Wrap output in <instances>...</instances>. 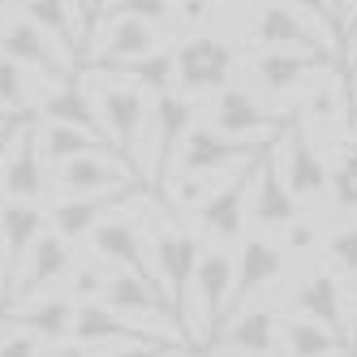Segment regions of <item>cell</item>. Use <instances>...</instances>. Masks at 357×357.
Here are the masks:
<instances>
[{
    "label": "cell",
    "mask_w": 357,
    "mask_h": 357,
    "mask_svg": "<svg viewBox=\"0 0 357 357\" xmlns=\"http://www.w3.org/2000/svg\"><path fill=\"white\" fill-rule=\"evenodd\" d=\"M275 142H254V138H224L211 125H194L176 151V176H220L233 164H250Z\"/></svg>",
    "instance_id": "cell-1"
},
{
    "label": "cell",
    "mask_w": 357,
    "mask_h": 357,
    "mask_svg": "<svg viewBox=\"0 0 357 357\" xmlns=\"http://www.w3.org/2000/svg\"><path fill=\"white\" fill-rule=\"evenodd\" d=\"M259 160H263V155H259ZM259 160L237 164V172L228 176L224 185H215L211 198L194 211L198 224H202V233H207L215 245H228V241H237V237L245 233V198H250L254 176H259Z\"/></svg>",
    "instance_id": "cell-2"
},
{
    "label": "cell",
    "mask_w": 357,
    "mask_h": 357,
    "mask_svg": "<svg viewBox=\"0 0 357 357\" xmlns=\"http://www.w3.org/2000/svg\"><path fill=\"white\" fill-rule=\"evenodd\" d=\"M202 263V241L185 228L160 224L155 228V275L164 280V293L172 297L176 314L185 323V297L194 293V271Z\"/></svg>",
    "instance_id": "cell-3"
},
{
    "label": "cell",
    "mask_w": 357,
    "mask_h": 357,
    "mask_svg": "<svg viewBox=\"0 0 357 357\" xmlns=\"http://www.w3.org/2000/svg\"><path fill=\"white\" fill-rule=\"evenodd\" d=\"M99 116H104V130H108V138H112V146H116V160H125L134 172H142L138 164H142V155H138V138H142V130H146V99H142V91L138 86H99Z\"/></svg>",
    "instance_id": "cell-4"
},
{
    "label": "cell",
    "mask_w": 357,
    "mask_h": 357,
    "mask_svg": "<svg viewBox=\"0 0 357 357\" xmlns=\"http://www.w3.org/2000/svg\"><path fill=\"white\" fill-rule=\"evenodd\" d=\"M275 151H280V172H284V185H289V194H293L297 202H301V198H319V194L327 190L331 172H327V164L319 160L310 134H305L301 112H293L289 125L280 130V146H275Z\"/></svg>",
    "instance_id": "cell-5"
},
{
    "label": "cell",
    "mask_w": 357,
    "mask_h": 357,
    "mask_svg": "<svg viewBox=\"0 0 357 357\" xmlns=\"http://www.w3.org/2000/svg\"><path fill=\"white\" fill-rule=\"evenodd\" d=\"M176 61V82L185 91H224L233 78V43L220 35H194L172 52Z\"/></svg>",
    "instance_id": "cell-6"
},
{
    "label": "cell",
    "mask_w": 357,
    "mask_h": 357,
    "mask_svg": "<svg viewBox=\"0 0 357 357\" xmlns=\"http://www.w3.org/2000/svg\"><path fill=\"white\" fill-rule=\"evenodd\" d=\"M0 56H9L13 65H26L43 78H52L56 86L73 78V65L61 56V47L47 39L31 17H9L5 26H0Z\"/></svg>",
    "instance_id": "cell-7"
},
{
    "label": "cell",
    "mask_w": 357,
    "mask_h": 357,
    "mask_svg": "<svg viewBox=\"0 0 357 357\" xmlns=\"http://www.w3.org/2000/svg\"><path fill=\"white\" fill-rule=\"evenodd\" d=\"M194 130V104L181 95H155V108H151V134H155V160H151V172L146 181L151 190H164L168 185V172H172V160L181 151L185 134Z\"/></svg>",
    "instance_id": "cell-8"
},
{
    "label": "cell",
    "mask_w": 357,
    "mask_h": 357,
    "mask_svg": "<svg viewBox=\"0 0 357 357\" xmlns=\"http://www.w3.org/2000/svg\"><path fill=\"white\" fill-rule=\"evenodd\" d=\"M211 130L224 138H254V142H280V125L259 99L241 86H224L211 104Z\"/></svg>",
    "instance_id": "cell-9"
},
{
    "label": "cell",
    "mask_w": 357,
    "mask_h": 357,
    "mask_svg": "<svg viewBox=\"0 0 357 357\" xmlns=\"http://www.w3.org/2000/svg\"><path fill=\"white\" fill-rule=\"evenodd\" d=\"M5 194L9 202H35L43 194V151L31 112H17L13 121V138L5 151Z\"/></svg>",
    "instance_id": "cell-10"
},
{
    "label": "cell",
    "mask_w": 357,
    "mask_h": 357,
    "mask_svg": "<svg viewBox=\"0 0 357 357\" xmlns=\"http://www.w3.org/2000/svg\"><path fill=\"white\" fill-rule=\"evenodd\" d=\"M104 305H112L116 314H138V319H155V323H168L176 331H185L181 314H176L172 297L160 289V284H146V280L130 275V271H116L108 284H104ZM190 340V331H185Z\"/></svg>",
    "instance_id": "cell-11"
},
{
    "label": "cell",
    "mask_w": 357,
    "mask_h": 357,
    "mask_svg": "<svg viewBox=\"0 0 357 357\" xmlns=\"http://www.w3.org/2000/svg\"><path fill=\"white\" fill-rule=\"evenodd\" d=\"M233 275H237V263H233V254H224V250H207L198 271H194V297L202 305L207 344H215L220 331H224V310H228V297H233Z\"/></svg>",
    "instance_id": "cell-12"
},
{
    "label": "cell",
    "mask_w": 357,
    "mask_h": 357,
    "mask_svg": "<svg viewBox=\"0 0 357 357\" xmlns=\"http://www.w3.org/2000/svg\"><path fill=\"white\" fill-rule=\"evenodd\" d=\"M91 245H95L99 259L116 263V271H130V275L146 280V284H160L155 267H151V259H146V245H142V228L130 215H108L91 233Z\"/></svg>",
    "instance_id": "cell-13"
},
{
    "label": "cell",
    "mask_w": 357,
    "mask_h": 357,
    "mask_svg": "<svg viewBox=\"0 0 357 357\" xmlns=\"http://www.w3.org/2000/svg\"><path fill=\"white\" fill-rule=\"evenodd\" d=\"M233 263H237V275H233V297H228V310H224V327L254 293H263L271 280H280V271H284V250L263 241V237H250Z\"/></svg>",
    "instance_id": "cell-14"
},
{
    "label": "cell",
    "mask_w": 357,
    "mask_h": 357,
    "mask_svg": "<svg viewBox=\"0 0 357 357\" xmlns=\"http://www.w3.org/2000/svg\"><path fill=\"white\" fill-rule=\"evenodd\" d=\"M254 43L263 47H289V52H314V56H331L336 61V52L305 26L301 13L289 9L284 0H271V5L259 9V22H254Z\"/></svg>",
    "instance_id": "cell-15"
},
{
    "label": "cell",
    "mask_w": 357,
    "mask_h": 357,
    "mask_svg": "<svg viewBox=\"0 0 357 357\" xmlns=\"http://www.w3.org/2000/svg\"><path fill=\"white\" fill-rule=\"evenodd\" d=\"M134 194H138V185L104 190V194H73V198H65V202L52 207V224H56V233L65 241H78V237L95 233L108 215H116V207H121L125 198H134Z\"/></svg>",
    "instance_id": "cell-16"
},
{
    "label": "cell",
    "mask_w": 357,
    "mask_h": 357,
    "mask_svg": "<svg viewBox=\"0 0 357 357\" xmlns=\"http://www.w3.org/2000/svg\"><path fill=\"white\" fill-rule=\"evenodd\" d=\"M73 336L82 344H151V340H168V336H155L151 327H134L130 319L116 314L104 301H82L78 305V314H73Z\"/></svg>",
    "instance_id": "cell-17"
},
{
    "label": "cell",
    "mask_w": 357,
    "mask_h": 357,
    "mask_svg": "<svg viewBox=\"0 0 357 357\" xmlns=\"http://www.w3.org/2000/svg\"><path fill=\"white\" fill-rule=\"evenodd\" d=\"M69 271H73V250H69V241H65L61 233H43V237L35 241V250L26 254V263H22L17 280L9 284L5 305H9L13 297H26V293L43 289V284H56V280L69 275Z\"/></svg>",
    "instance_id": "cell-18"
},
{
    "label": "cell",
    "mask_w": 357,
    "mask_h": 357,
    "mask_svg": "<svg viewBox=\"0 0 357 357\" xmlns=\"http://www.w3.org/2000/svg\"><path fill=\"white\" fill-rule=\"evenodd\" d=\"M293 310L301 319H310V323H323L331 336H340L344 349H349V323H344V293L336 284V275H327V271H314L310 280H301L297 293H293Z\"/></svg>",
    "instance_id": "cell-19"
},
{
    "label": "cell",
    "mask_w": 357,
    "mask_h": 357,
    "mask_svg": "<svg viewBox=\"0 0 357 357\" xmlns=\"http://www.w3.org/2000/svg\"><path fill=\"white\" fill-rule=\"evenodd\" d=\"M297 220V198L284 185V172H280V155L275 146L263 151L259 160V176H254V224L263 228H289Z\"/></svg>",
    "instance_id": "cell-20"
},
{
    "label": "cell",
    "mask_w": 357,
    "mask_h": 357,
    "mask_svg": "<svg viewBox=\"0 0 357 357\" xmlns=\"http://www.w3.org/2000/svg\"><path fill=\"white\" fill-rule=\"evenodd\" d=\"M112 151H91V155H78L61 164L56 172V185L69 194H104V190H125V185H138V176H130V168H121L108 160Z\"/></svg>",
    "instance_id": "cell-21"
},
{
    "label": "cell",
    "mask_w": 357,
    "mask_h": 357,
    "mask_svg": "<svg viewBox=\"0 0 357 357\" xmlns=\"http://www.w3.org/2000/svg\"><path fill=\"white\" fill-rule=\"evenodd\" d=\"M43 224H47V215L35 202H9V207L0 211V250H5V259H9V284L17 280V271L26 263V254L35 250V241L43 237ZM9 284H5V293H9Z\"/></svg>",
    "instance_id": "cell-22"
},
{
    "label": "cell",
    "mask_w": 357,
    "mask_h": 357,
    "mask_svg": "<svg viewBox=\"0 0 357 357\" xmlns=\"http://www.w3.org/2000/svg\"><path fill=\"white\" fill-rule=\"evenodd\" d=\"M151 52H160L151 22L112 17L104 43H99V56L91 61V73H108V69H116V65H125V61H138V56H151Z\"/></svg>",
    "instance_id": "cell-23"
},
{
    "label": "cell",
    "mask_w": 357,
    "mask_h": 357,
    "mask_svg": "<svg viewBox=\"0 0 357 357\" xmlns=\"http://www.w3.org/2000/svg\"><path fill=\"white\" fill-rule=\"evenodd\" d=\"M336 61L331 56H314V52H289V47H267V52L254 61V73H259V86L267 95H289L305 73L331 69Z\"/></svg>",
    "instance_id": "cell-24"
},
{
    "label": "cell",
    "mask_w": 357,
    "mask_h": 357,
    "mask_svg": "<svg viewBox=\"0 0 357 357\" xmlns=\"http://www.w3.org/2000/svg\"><path fill=\"white\" fill-rule=\"evenodd\" d=\"M39 116L56 121V125H73V130H86L91 138H104V142H112V138H108V130H104V116H99V108H95L91 99L82 95L78 78L61 82L52 95H47L43 104H39Z\"/></svg>",
    "instance_id": "cell-25"
},
{
    "label": "cell",
    "mask_w": 357,
    "mask_h": 357,
    "mask_svg": "<svg viewBox=\"0 0 357 357\" xmlns=\"http://www.w3.org/2000/svg\"><path fill=\"white\" fill-rule=\"evenodd\" d=\"M22 17H31L35 26L52 39L61 47V56L69 65L82 61V35H78V17H73V9L65 5V0H22Z\"/></svg>",
    "instance_id": "cell-26"
},
{
    "label": "cell",
    "mask_w": 357,
    "mask_h": 357,
    "mask_svg": "<svg viewBox=\"0 0 357 357\" xmlns=\"http://www.w3.org/2000/svg\"><path fill=\"white\" fill-rule=\"evenodd\" d=\"M280 340V319L275 310H254V314H241L237 323H228L220 331V349L228 353H241V357H267Z\"/></svg>",
    "instance_id": "cell-27"
},
{
    "label": "cell",
    "mask_w": 357,
    "mask_h": 357,
    "mask_svg": "<svg viewBox=\"0 0 357 357\" xmlns=\"http://www.w3.org/2000/svg\"><path fill=\"white\" fill-rule=\"evenodd\" d=\"M73 314H78V305H69L65 297H47L26 310H13L9 323H17V331H31L39 340H65L73 336Z\"/></svg>",
    "instance_id": "cell-28"
},
{
    "label": "cell",
    "mask_w": 357,
    "mask_h": 357,
    "mask_svg": "<svg viewBox=\"0 0 357 357\" xmlns=\"http://www.w3.org/2000/svg\"><path fill=\"white\" fill-rule=\"evenodd\" d=\"M108 146H112V142L91 138L86 130L56 125V121H47L43 134H39V151L47 155V164H69V160H78V155H91V151H108Z\"/></svg>",
    "instance_id": "cell-29"
},
{
    "label": "cell",
    "mask_w": 357,
    "mask_h": 357,
    "mask_svg": "<svg viewBox=\"0 0 357 357\" xmlns=\"http://www.w3.org/2000/svg\"><path fill=\"white\" fill-rule=\"evenodd\" d=\"M284 353L289 357H344V340L331 336L323 323H310V319H293L284 323Z\"/></svg>",
    "instance_id": "cell-30"
},
{
    "label": "cell",
    "mask_w": 357,
    "mask_h": 357,
    "mask_svg": "<svg viewBox=\"0 0 357 357\" xmlns=\"http://www.w3.org/2000/svg\"><path fill=\"white\" fill-rule=\"evenodd\" d=\"M301 116H314L319 125H336L344 116V82H340L336 65L314 73V86H310V95H305Z\"/></svg>",
    "instance_id": "cell-31"
},
{
    "label": "cell",
    "mask_w": 357,
    "mask_h": 357,
    "mask_svg": "<svg viewBox=\"0 0 357 357\" xmlns=\"http://www.w3.org/2000/svg\"><path fill=\"white\" fill-rule=\"evenodd\" d=\"M108 73H116V78H134L138 91L168 95L172 82H176V61L168 52H151V56H138V61H125V65H116Z\"/></svg>",
    "instance_id": "cell-32"
},
{
    "label": "cell",
    "mask_w": 357,
    "mask_h": 357,
    "mask_svg": "<svg viewBox=\"0 0 357 357\" xmlns=\"http://www.w3.org/2000/svg\"><path fill=\"white\" fill-rule=\"evenodd\" d=\"M289 9H297V13H305V17H314L319 26H323V39H327V47L336 56H344V22H340V13H336V5L331 0H284Z\"/></svg>",
    "instance_id": "cell-33"
},
{
    "label": "cell",
    "mask_w": 357,
    "mask_h": 357,
    "mask_svg": "<svg viewBox=\"0 0 357 357\" xmlns=\"http://www.w3.org/2000/svg\"><path fill=\"white\" fill-rule=\"evenodd\" d=\"M327 190H331V202H336L340 215H357V151H349V155L336 164Z\"/></svg>",
    "instance_id": "cell-34"
},
{
    "label": "cell",
    "mask_w": 357,
    "mask_h": 357,
    "mask_svg": "<svg viewBox=\"0 0 357 357\" xmlns=\"http://www.w3.org/2000/svg\"><path fill=\"white\" fill-rule=\"evenodd\" d=\"M0 108L26 112V78H22V65H13L9 56H0Z\"/></svg>",
    "instance_id": "cell-35"
},
{
    "label": "cell",
    "mask_w": 357,
    "mask_h": 357,
    "mask_svg": "<svg viewBox=\"0 0 357 357\" xmlns=\"http://www.w3.org/2000/svg\"><path fill=\"white\" fill-rule=\"evenodd\" d=\"M327 254H331V267L353 280V275H357V224L340 228V233L327 241Z\"/></svg>",
    "instance_id": "cell-36"
},
{
    "label": "cell",
    "mask_w": 357,
    "mask_h": 357,
    "mask_svg": "<svg viewBox=\"0 0 357 357\" xmlns=\"http://www.w3.org/2000/svg\"><path fill=\"white\" fill-rule=\"evenodd\" d=\"M104 13H121V17H138V22H168L172 17V0H116L112 9H104Z\"/></svg>",
    "instance_id": "cell-37"
},
{
    "label": "cell",
    "mask_w": 357,
    "mask_h": 357,
    "mask_svg": "<svg viewBox=\"0 0 357 357\" xmlns=\"http://www.w3.org/2000/svg\"><path fill=\"white\" fill-rule=\"evenodd\" d=\"M172 185H176V190H172V202H176L181 211H198L202 202L211 198V190H215L207 176H176Z\"/></svg>",
    "instance_id": "cell-38"
},
{
    "label": "cell",
    "mask_w": 357,
    "mask_h": 357,
    "mask_svg": "<svg viewBox=\"0 0 357 357\" xmlns=\"http://www.w3.org/2000/svg\"><path fill=\"white\" fill-rule=\"evenodd\" d=\"M0 357H43V340L31 331H9L0 340Z\"/></svg>",
    "instance_id": "cell-39"
},
{
    "label": "cell",
    "mask_w": 357,
    "mask_h": 357,
    "mask_svg": "<svg viewBox=\"0 0 357 357\" xmlns=\"http://www.w3.org/2000/svg\"><path fill=\"white\" fill-rule=\"evenodd\" d=\"M104 284H108V280L104 275H99V267H78V271H73V297H95V293H104Z\"/></svg>",
    "instance_id": "cell-40"
},
{
    "label": "cell",
    "mask_w": 357,
    "mask_h": 357,
    "mask_svg": "<svg viewBox=\"0 0 357 357\" xmlns=\"http://www.w3.org/2000/svg\"><path fill=\"white\" fill-rule=\"evenodd\" d=\"M284 241H289V250H310V245L319 241V233H314V224H310V220H301V215H297V220L284 228Z\"/></svg>",
    "instance_id": "cell-41"
},
{
    "label": "cell",
    "mask_w": 357,
    "mask_h": 357,
    "mask_svg": "<svg viewBox=\"0 0 357 357\" xmlns=\"http://www.w3.org/2000/svg\"><path fill=\"white\" fill-rule=\"evenodd\" d=\"M65 5L73 9V17L82 22V43H86V39H91V31H95V17H99L95 0H65Z\"/></svg>",
    "instance_id": "cell-42"
},
{
    "label": "cell",
    "mask_w": 357,
    "mask_h": 357,
    "mask_svg": "<svg viewBox=\"0 0 357 357\" xmlns=\"http://www.w3.org/2000/svg\"><path fill=\"white\" fill-rule=\"evenodd\" d=\"M172 344L168 340H151V344H121L116 357H168Z\"/></svg>",
    "instance_id": "cell-43"
},
{
    "label": "cell",
    "mask_w": 357,
    "mask_h": 357,
    "mask_svg": "<svg viewBox=\"0 0 357 357\" xmlns=\"http://www.w3.org/2000/svg\"><path fill=\"white\" fill-rule=\"evenodd\" d=\"M349 353L357 357V275H353V289H349Z\"/></svg>",
    "instance_id": "cell-44"
},
{
    "label": "cell",
    "mask_w": 357,
    "mask_h": 357,
    "mask_svg": "<svg viewBox=\"0 0 357 357\" xmlns=\"http://www.w3.org/2000/svg\"><path fill=\"white\" fill-rule=\"evenodd\" d=\"M176 5H181V17H190V22L211 17V0H176Z\"/></svg>",
    "instance_id": "cell-45"
},
{
    "label": "cell",
    "mask_w": 357,
    "mask_h": 357,
    "mask_svg": "<svg viewBox=\"0 0 357 357\" xmlns=\"http://www.w3.org/2000/svg\"><path fill=\"white\" fill-rule=\"evenodd\" d=\"M9 138H13V125L5 121V130H0V194H5V151H9Z\"/></svg>",
    "instance_id": "cell-46"
},
{
    "label": "cell",
    "mask_w": 357,
    "mask_h": 357,
    "mask_svg": "<svg viewBox=\"0 0 357 357\" xmlns=\"http://www.w3.org/2000/svg\"><path fill=\"white\" fill-rule=\"evenodd\" d=\"M47 357H99L91 344H65V349H56V353H47Z\"/></svg>",
    "instance_id": "cell-47"
},
{
    "label": "cell",
    "mask_w": 357,
    "mask_h": 357,
    "mask_svg": "<svg viewBox=\"0 0 357 357\" xmlns=\"http://www.w3.org/2000/svg\"><path fill=\"white\" fill-rule=\"evenodd\" d=\"M5 280H9V259H5V250H0V301H5Z\"/></svg>",
    "instance_id": "cell-48"
},
{
    "label": "cell",
    "mask_w": 357,
    "mask_h": 357,
    "mask_svg": "<svg viewBox=\"0 0 357 357\" xmlns=\"http://www.w3.org/2000/svg\"><path fill=\"white\" fill-rule=\"evenodd\" d=\"M353 31H357V9L344 17V47H349V35H353Z\"/></svg>",
    "instance_id": "cell-49"
},
{
    "label": "cell",
    "mask_w": 357,
    "mask_h": 357,
    "mask_svg": "<svg viewBox=\"0 0 357 357\" xmlns=\"http://www.w3.org/2000/svg\"><path fill=\"white\" fill-rule=\"evenodd\" d=\"M331 5H336V13H340V22L349 17V0H331Z\"/></svg>",
    "instance_id": "cell-50"
},
{
    "label": "cell",
    "mask_w": 357,
    "mask_h": 357,
    "mask_svg": "<svg viewBox=\"0 0 357 357\" xmlns=\"http://www.w3.org/2000/svg\"><path fill=\"white\" fill-rule=\"evenodd\" d=\"M9 5H13V0H0V26L9 22V17H5V13H9Z\"/></svg>",
    "instance_id": "cell-51"
},
{
    "label": "cell",
    "mask_w": 357,
    "mask_h": 357,
    "mask_svg": "<svg viewBox=\"0 0 357 357\" xmlns=\"http://www.w3.org/2000/svg\"><path fill=\"white\" fill-rule=\"evenodd\" d=\"M357 69V65H353ZM353 121H357V86H353Z\"/></svg>",
    "instance_id": "cell-52"
},
{
    "label": "cell",
    "mask_w": 357,
    "mask_h": 357,
    "mask_svg": "<svg viewBox=\"0 0 357 357\" xmlns=\"http://www.w3.org/2000/svg\"><path fill=\"white\" fill-rule=\"evenodd\" d=\"M95 9H99V13H104V9H108V0H95Z\"/></svg>",
    "instance_id": "cell-53"
},
{
    "label": "cell",
    "mask_w": 357,
    "mask_h": 357,
    "mask_svg": "<svg viewBox=\"0 0 357 357\" xmlns=\"http://www.w3.org/2000/svg\"><path fill=\"white\" fill-rule=\"evenodd\" d=\"M353 65H357V56H353V61H349V69H353Z\"/></svg>",
    "instance_id": "cell-54"
},
{
    "label": "cell",
    "mask_w": 357,
    "mask_h": 357,
    "mask_svg": "<svg viewBox=\"0 0 357 357\" xmlns=\"http://www.w3.org/2000/svg\"><path fill=\"white\" fill-rule=\"evenodd\" d=\"M220 5H228V0H220Z\"/></svg>",
    "instance_id": "cell-55"
},
{
    "label": "cell",
    "mask_w": 357,
    "mask_h": 357,
    "mask_svg": "<svg viewBox=\"0 0 357 357\" xmlns=\"http://www.w3.org/2000/svg\"><path fill=\"white\" fill-rule=\"evenodd\" d=\"M0 130H5V125H0Z\"/></svg>",
    "instance_id": "cell-56"
}]
</instances>
